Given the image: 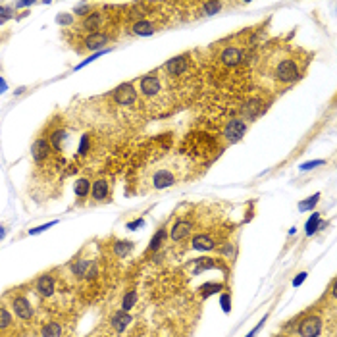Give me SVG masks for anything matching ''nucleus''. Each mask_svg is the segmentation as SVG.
<instances>
[{
	"label": "nucleus",
	"mask_w": 337,
	"mask_h": 337,
	"mask_svg": "<svg viewBox=\"0 0 337 337\" xmlns=\"http://www.w3.org/2000/svg\"><path fill=\"white\" fill-rule=\"evenodd\" d=\"M112 43V37L108 33H103V31H97V33H89L85 35L83 39V49L81 51L91 52V51H101L104 47H108Z\"/></svg>",
	"instance_id": "9d476101"
},
{
	"label": "nucleus",
	"mask_w": 337,
	"mask_h": 337,
	"mask_svg": "<svg viewBox=\"0 0 337 337\" xmlns=\"http://www.w3.org/2000/svg\"><path fill=\"white\" fill-rule=\"evenodd\" d=\"M89 12H91V6L89 4H79L78 8H76V16L78 18H85Z\"/></svg>",
	"instance_id": "72a5a7b5"
},
{
	"label": "nucleus",
	"mask_w": 337,
	"mask_h": 337,
	"mask_svg": "<svg viewBox=\"0 0 337 337\" xmlns=\"http://www.w3.org/2000/svg\"><path fill=\"white\" fill-rule=\"evenodd\" d=\"M301 78H303V68H301L299 60H295V58H291V56L284 58V60L274 68V79H276L278 83H282V85H291V83L299 81Z\"/></svg>",
	"instance_id": "7ed1b4c3"
},
{
	"label": "nucleus",
	"mask_w": 337,
	"mask_h": 337,
	"mask_svg": "<svg viewBox=\"0 0 337 337\" xmlns=\"http://www.w3.org/2000/svg\"><path fill=\"white\" fill-rule=\"evenodd\" d=\"M135 303H137V291H128L126 295H124V299H122V311L124 312H130L133 307H135Z\"/></svg>",
	"instance_id": "cd10ccee"
},
{
	"label": "nucleus",
	"mask_w": 337,
	"mask_h": 337,
	"mask_svg": "<svg viewBox=\"0 0 337 337\" xmlns=\"http://www.w3.org/2000/svg\"><path fill=\"white\" fill-rule=\"evenodd\" d=\"M222 6H224L222 2H203V4H201L205 16H214V14H218V12L222 10Z\"/></svg>",
	"instance_id": "7c9ffc66"
},
{
	"label": "nucleus",
	"mask_w": 337,
	"mask_h": 337,
	"mask_svg": "<svg viewBox=\"0 0 337 337\" xmlns=\"http://www.w3.org/2000/svg\"><path fill=\"white\" fill-rule=\"evenodd\" d=\"M49 143H51L54 153H62L64 151V143H66V131L62 130V128L54 130L51 133V137H49Z\"/></svg>",
	"instance_id": "4be33fe9"
},
{
	"label": "nucleus",
	"mask_w": 337,
	"mask_h": 337,
	"mask_svg": "<svg viewBox=\"0 0 337 337\" xmlns=\"http://www.w3.org/2000/svg\"><path fill=\"white\" fill-rule=\"evenodd\" d=\"M103 12H89L83 20H81V24H79V27H81V31H85L87 35L89 33H97L101 27H103Z\"/></svg>",
	"instance_id": "4468645a"
},
{
	"label": "nucleus",
	"mask_w": 337,
	"mask_h": 337,
	"mask_svg": "<svg viewBox=\"0 0 337 337\" xmlns=\"http://www.w3.org/2000/svg\"><path fill=\"white\" fill-rule=\"evenodd\" d=\"M130 324H131L130 312H124L122 309L118 312H114L112 318H110V326H112V330L118 332V334H124V332L130 328Z\"/></svg>",
	"instance_id": "dca6fc26"
},
{
	"label": "nucleus",
	"mask_w": 337,
	"mask_h": 337,
	"mask_svg": "<svg viewBox=\"0 0 337 337\" xmlns=\"http://www.w3.org/2000/svg\"><path fill=\"white\" fill-rule=\"evenodd\" d=\"M137 85H139L137 95H141L145 99V103L153 108V112L164 114L170 108L172 87H170V78L162 70H155V72L141 76V79H137Z\"/></svg>",
	"instance_id": "f03ea898"
},
{
	"label": "nucleus",
	"mask_w": 337,
	"mask_h": 337,
	"mask_svg": "<svg viewBox=\"0 0 337 337\" xmlns=\"http://www.w3.org/2000/svg\"><path fill=\"white\" fill-rule=\"evenodd\" d=\"M141 226H143V220H135V222L128 224V230H135V228H141Z\"/></svg>",
	"instance_id": "58836bf2"
},
{
	"label": "nucleus",
	"mask_w": 337,
	"mask_h": 337,
	"mask_svg": "<svg viewBox=\"0 0 337 337\" xmlns=\"http://www.w3.org/2000/svg\"><path fill=\"white\" fill-rule=\"evenodd\" d=\"M4 235H6V232H4V228H0V239H4Z\"/></svg>",
	"instance_id": "a19ab883"
},
{
	"label": "nucleus",
	"mask_w": 337,
	"mask_h": 337,
	"mask_svg": "<svg viewBox=\"0 0 337 337\" xmlns=\"http://www.w3.org/2000/svg\"><path fill=\"white\" fill-rule=\"evenodd\" d=\"M91 264H93V260L91 259H74L70 262V272H72V276H76V278H85V274H87V270L91 268Z\"/></svg>",
	"instance_id": "6ab92c4d"
},
{
	"label": "nucleus",
	"mask_w": 337,
	"mask_h": 337,
	"mask_svg": "<svg viewBox=\"0 0 337 337\" xmlns=\"http://www.w3.org/2000/svg\"><path fill=\"white\" fill-rule=\"evenodd\" d=\"M224 289V284H214V282H210V284H205V285L199 287V291H201V297L203 299H208L210 295H214V293H220Z\"/></svg>",
	"instance_id": "bb28decb"
},
{
	"label": "nucleus",
	"mask_w": 337,
	"mask_h": 337,
	"mask_svg": "<svg viewBox=\"0 0 337 337\" xmlns=\"http://www.w3.org/2000/svg\"><path fill=\"white\" fill-rule=\"evenodd\" d=\"M193 274L197 276L199 272H205V270H214V268H224L216 259H195L193 262Z\"/></svg>",
	"instance_id": "aec40b11"
},
{
	"label": "nucleus",
	"mask_w": 337,
	"mask_h": 337,
	"mask_svg": "<svg viewBox=\"0 0 337 337\" xmlns=\"http://www.w3.org/2000/svg\"><path fill=\"white\" fill-rule=\"evenodd\" d=\"M191 162L181 155L166 156L145 168L141 174V183L149 191H162L168 187H176L180 183L187 181L191 176Z\"/></svg>",
	"instance_id": "f257e3e1"
},
{
	"label": "nucleus",
	"mask_w": 337,
	"mask_h": 337,
	"mask_svg": "<svg viewBox=\"0 0 337 337\" xmlns=\"http://www.w3.org/2000/svg\"><path fill=\"white\" fill-rule=\"evenodd\" d=\"M247 130H249V124H247L245 120H232V122L226 126V130H224V137H226L230 143H237V141H241V139L245 137Z\"/></svg>",
	"instance_id": "f8f14e48"
},
{
	"label": "nucleus",
	"mask_w": 337,
	"mask_h": 337,
	"mask_svg": "<svg viewBox=\"0 0 337 337\" xmlns=\"http://www.w3.org/2000/svg\"><path fill=\"white\" fill-rule=\"evenodd\" d=\"M74 191H76V195L79 199H87L89 193H91V181L87 178H79L76 185H74Z\"/></svg>",
	"instance_id": "393cba45"
},
{
	"label": "nucleus",
	"mask_w": 337,
	"mask_h": 337,
	"mask_svg": "<svg viewBox=\"0 0 337 337\" xmlns=\"http://www.w3.org/2000/svg\"><path fill=\"white\" fill-rule=\"evenodd\" d=\"M326 162L324 160H314V162H305V164H301V170H312V168H316V166H324Z\"/></svg>",
	"instance_id": "c9c22d12"
},
{
	"label": "nucleus",
	"mask_w": 337,
	"mask_h": 337,
	"mask_svg": "<svg viewBox=\"0 0 337 337\" xmlns=\"http://www.w3.org/2000/svg\"><path fill=\"white\" fill-rule=\"evenodd\" d=\"M133 249H135V243L133 241H116L114 245H112V251H114V257L116 259H126V257H130L131 253H133Z\"/></svg>",
	"instance_id": "412c9836"
},
{
	"label": "nucleus",
	"mask_w": 337,
	"mask_h": 337,
	"mask_svg": "<svg viewBox=\"0 0 337 337\" xmlns=\"http://www.w3.org/2000/svg\"><path fill=\"white\" fill-rule=\"evenodd\" d=\"M52 226H56V222H51V224H47V226H39V228H35V230H29V235H37V233H41V232H45V230H49V228H52Z\"/></svg>",
	"instance_id": "4c0bfd02"
},
{
	"label": "nucleus",
	"mask_w": 337,
	"mask_h": 337,
	"mask_svg": "<svg viewBox=\"0 0 337 337\" xmlns=\"http://www.w3.org/2000/svg\"><path fill=\"white\" fill-rule=\"evenodd\" d=\"M156 31H158V26L151 20H137L131 26V33L139 35V37H151V35H155Z\"/></svg>",
	"instance_id": "f3484780"
},
{
	"label": "nucleus",
	"mask_w": 337,
	"mask_h": 337,
	"mask_svg": "<svg viewBox=\"0 0 337 337\" xmlns=\"http://www.w3.org/2000/svg\"><path fill=\"white\" fill-rule=\"evenodd\" d=\"M322 318L318 314H309L303 316L299 326H297V336L299 337H320L322 336Z\"/></svg>",
	"instance_id": "39448f33"
},
{
	"label": "nucleus",
	"mask_w": 337,
	"mask_h": 337,
	"mask_svg": "<svg viewBox=\"0 0 337 337\" xmlns=\"http://www.w3.org/2000/svg\"><path fill=\"white\" fill-rule=\"evenodd\" d=\"M12 326H14V316H12V312L8 311L6 307L0 305V332L10 330Z\"/></svg>",
	"instance_id": "a878e982"
},
{
	"label": "nucleus",
	"mask_w": 337,
	"mask_h": 337,
	"mask_svg": "<svg viewBox=\"0 0 337 337\" xmlns=\"http://www.w3.org/2000/svg\"><path fill=\"white\" fill-rule=\"evenodd\" d=\"M166 237H168V233H166V230L162 228V230H158V233L151 239V245H149V253H153V251H158L160 247H162V243L166 241Z\"/></svg>",
	"instance_id": "c85d7f7f"
},
{
	"label": "nucleus",
	"mask_w": 337,
	"mask_h": 337,
	"mask_svg": "<svg viewBox=\"0 0 337 337\" xmlns=\"http://www.w3.org/2000/svg\"><path fill=\"white\" fill-rule=\"evenodd\" d=\"M189 68V54H180L172 60H168L160 70L168 76V78H178V76H183Z\"/></svg>",
	"instance_id": "1a4fd4ad"
},
{
	"label": "nucleus",
	"mask_w": 337,
	"mask_h": 337,
	"mask_svg": "<svg viewBox=\"0 0 337 337\" xmlns=\"http://www.w3.org/2000/svg\"><path fill=\"white\" fill-rule=\"evenodd\" d=\"M10 307H12V312L16 314V318H20L24 322H29L33 318V314H35L31 301L22 293H12L10 295Z\"/></svg>",
	"instance_id": "423d86ee"
},
{
	"label": "nucleus",
	"mask_w": 337,
	"mask_h": 337,
	"mask_svg": "<svg viewBox=\"0 0 337 337\" xmlns=\"http://www.w3.org/2000/svg\"><path fill=\"white\" fill-rule=\"evenodd\" d=\"M4 91H6V81L0 78V93H4Z\"/></svg>",
	"instance_id": "ea45409f"
},
{
	"label": "nucleus",
	"mask_w": 337,
	"mask_h": 337,
	"mask_svg": "<svg viewBox=\"0 0 337 337\" xmlns=\"http://www.w3.org/2000/svg\"><path fill=\"white\" fill-rule=\"evenodd\" d=\"M264 104H262V101L260 99H253V101H249L247 103V106L243 108V114H245V118L247 120H255L257 116H260L262 112H264V108H262Z\"/></svg>",
	"instance_id": "5701e85b"
},
{
	"label": "nucleus",
	"mask_w": 337,
	"mask_h": 337,
	"mask_svg": "<svg viewBox=\"0 0 337 337\" xmlns=\"http://www.w3.org/2000/svg\"><path fill=\"white\" fill-rule=\"evenodd\" d=\"M220 62L224 64V66H228V68H235V66H239L243 60H245V51L243 49H239V47H233V45H230V47H224L222 51H220Z\"/></svg>",
	"instance_id": "9b49d317"
},
{
	"label": "nucleus",
	"mask_w": 337,
	"mask_h": 337,
	"mask_svg": "<svg viewBox=\"0 0 337 337\" xmlns=\"http://www.w3.org/2000/svg\"><path fill=\"white\" fill-rule=\"evenodd\" d=\"M52 156H54V151H52L49 139L47 137H37L35 143L31 145V158L35 160V164L43 166V164H47L51 160Z\"/></svg>",
	"instance_id": "6e6552de"
},
{
	"label": "nucleus",
	"mask_w": 337,
	"mask_h": 337,
	"mask_svg": "<svg viewBox=\"0 0 337 337\" xmlns=\"http://www.w3.org/2000/svg\"><path fill=\"white\" fill-rule=\"evenodd\" d=\"M139 95L135 89V83H122L112 91V101L120 106H133L137 103Z\"/></svg>",
	"instance_id": "0eeeda50"
},
{
	"label": "nucleus",
	"mask_w": 337,
	"mask_h": 337,
	"mask_svg": "<svg viewBox=\"0 0 337 337\" xmlns=\"http://www.w3.org/2000/svg\"><path fill=\"white\" fill-rule=\"evenodd\" d=\"M274 337H287V336H274Z\"/></svg>",
	"instance_id": "79ce46f5"
},
{
	"label": "nucleus",
	"mask_w": 337,
	"mask_h": 337,
	"mask_svg": "<svg viewBox=\"0 0 337 337\" xmlns=\"http://www.w3.org/2000/svg\"><path fill=\"white\" fill-rule=\"evenodd\" d=\"M89 199L93 205H104L112 201V180L110 178H97L91 183Z\"/></svg>",
	"instance_id": "20e7f679"
},
{
	"label": "nucleus",
	"mask_w": 337,
	"mask_h": 337,
	"mask_svg": "<svg viewBox=\"0 0 337 337\" xmlns=\"http://www.w3.org/2000/svg\"><path fill=\"white\" fill-rule=\"evenodd\" d=\"M320 201V193H316V195H312L311 199H307V201H303V203H299V210H307V208H312L316 203Z\"/></svg>",
	"instance_id": "2f4dec72"
},
{
	"label": "nucleus",
	"mask_w": 337,
	"mask_h": 337,
	"mask_svg": "<svg viewBox=\"0 0 337 337\" xmlns=\"http://www.w3.org/2000/svg\"><path fill=\"white\" fill-rule=\"evenodd\" d=\"M87 151H89V135H83L79 145V155H87Z\"/></svg>",
	"instance_id": "f704fd0d"
},
{
	"label": "nucleus",
	"mask_w": 337,
	"mask_h": 337,
	"mask_svg": "<svg viewBox=\"0 0 337 337\" xmlns=\"http://www.w3.org/2000/svg\"><path fill=\"white\" fill-rule=\"evenodd\" d=\"M35 291H37L41 297H47V299H51L52 295H54V291H56V280H54V276H52L51 272L41 274V276L37 278V282H35Z\"/></svg>",
	"instance_id": "ddd939ff"
},
{
	"label": "nucleus",
	"mask_w": 337,
	"mask_h": 337,
	"mask_svg": "<svg viewBox=\"0 0 337 337\" xmlns=\"http://www.w3.org/2000/svg\"><path fill=\"white\" fill-rule=\"evenodd\" d=\"M191 245H193V249H195V251H214V249H216V241H214V237H212V235H208V233H197L195 237H193Z\"/></svg>",
	"instance_id": "a211bd4d"
},
{
	"label": "nucleus",
	"mask_w": 337,
	"mask_h": 337,
	"mask_svg": "<svg viewBox=\"0 0 337 337\" xmlns=\"http://www.w3.org/2000/svg\"><path fill=\"white\" fill-rule=\"evenodd\" d=\"M307 276H309V274H307V272H301V274H297V278H295V280H293V287H299V285H303V282H305V280H307Z\"/></svg>",
	"instance_id": "e433bc0d"
},
{
	"label": "nucleus",
	"mask_w": 337,
	"mask_h": 337,
	"mask_svg": "<svg viewBox=\"0 0 337 337\" xmlns=\"http://www.w3.org/2000/svg\"><path fill=\"white\" fill-rule=\"evenodd\" d=\"M191 233H193V222L191 220H178L174 224V228L170 230V239L174 243H180L183 239H187Z\"/></svg>",
	"instance_id": "2eb2a0df"
},
{
	"label": "nucleus",
	"mask_w": 337,
	"mask_h": 337,
	"mask_svg": "<svg viewBox=\"0 0 337 337\" xmlns=\"http://www.w3.org/2000/svg\"><path fill=\"white\" fill-rule=\"evenodd\" d=\"M220 305H222L224 312H230V305H232V295H230V293H224V295H222V299H220Z\"/></svg>",
	"instance_id": "473e14b6"
},
{
	"label": "nucleus",
	"mask_w": 337,
	"mask_h": 337,
	"mask_svg": "<svg viewBox=\"0 0 337 337\" xmlns=\"http://www.w3.org/2000/svg\"><path fill=\"white\" fill-rule=\"evenodd\" d=\"M62 324L58 322H49L41 328V337H62Z\"/></svg>",
	"instance_id": "b1692460"
},
{
	"label": "nucleus",
	"mask_w": 337,
	"mask_h": 337,
	"mask_svg": "<svg viewBox=\"0 0 337 337\" xmlns=\"http://www.w3.org/2000/svg\"><path fill=\"white\" fill-rule=\"evenodd\" d=\"M318 228H322V222H320V212H314L311 216V220L307 222V235H314L316 233V230Z\"/></svg>",
	"instance_id": "c756f323"
}]
</instances>
